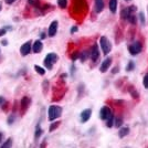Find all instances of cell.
<instances>
[{
  "label": "cell",
  "mask_w": 148,
  "mask_h": 148,
  "mask_svg": "<svg viewBox=\"0 0 148 148\" xmlns=\"http://www.w3.org/2000/svg\"><path fill=\"white\" fill-rule=\"evenodd\" d=\"M48 117L49 121L53 122L54 119L59 118L62 115V107L60 106H56V105H51L49 107V111H48Z\"/></svg>",
  "instance_id": "6da1fadb"
},
{
  "label": "cell",
  "mask_w": 148,
  "mask_h": 148,
  "mask_svg": "<svg viewBox=\"0 0 148 148\" xmlns=\"http://www.w3.org/2000/svg\"><path fill=\"white\" fill-rule=\"evenodd\" d=\"M58 60H59V56H56V53H49L48 56L44 58V65H45V68L48 69V70H51Z\"/></svg>",
  "instance_id": "7a4b0ae2"
},
{
  "label": "cell",
  "mask_w": 148,
  "mask_h": 148,
  "mask_svg": "<svg viewBox=\"0 0 148 148\" xmlns=\"http://www.w3.org/2000/svg\"><path fill=\"white\" fill-rule=\"evenodd\" d=\"M99 44H101V48L103 50V53L104 54H108L112 51L111 41L106 37H101V39H99Z\"/></svg>",
  "instance_id": "3957f363"
},
{
  "label": "cell",
  "mask_w": 148,
  "mask_h": 148,
  "mask_svg": "<svg viewBox=\"0 0 148 148\" xmlns=\"http://www.w3.org/2000/svg\"><path fill=\"white\" fill-rule=\"evenodd\" d=\"M143 50V47H142V43L140 42H134L133 44H130V47H128V51H130V53L132 56H137V54H139L140 52H142Z\"/></svg>",
  "instance_id": "277c9868"
},
{
  "label": "cell",
  "mask_w": 148,
  "mask_h": 148,
  "mask_svg": "<svg viewBox=\"0 0 148 148\" xmlns=\"http://www.w3.org/2000/svg\"><path fill=\"white\" fill-rule=\"evenodd\" d=\"M111 114H112L111 108H110L108 106H103V107L101 108V111H99V118L103 119V121H106L107 118L110 117Z\"/></svg>",
  "instance_id": "5b68a950"
},
{
  "label": "cell",
  "mask_w": 148,
  "mask_h": 148,
  "mask_svg": "<svg viewBox=\"0 0 148 148\" xmlns=\"http://www.w3.org/2000/svg\"><path fill=\"white\" fill-rule=\"evenodd\" d=\"M31 47H32L31 41H27L25 44H22L21 48H20V53H21V56H28L31 52Z\"/></svg>",
  "instance_id": "8992f818"
},
{
  "label": "cell",
  "mask_w": 148,
  "mask_h": 148,
  "mask_svg": "<svg viewBox=\"0 0 148 148\" xmlns=\"http://www.w3.org/2000/svg\"><path fill=\"white\" fill-rule=\"evenodd\" d=\"M90 58L93 62H95L97 59L99 58V45L97 44H94L91 49V52H90Z\"/></svg>",
  "instance_id": "52a82bcc"
},
{
  "label": "cell",
  "mask_w": 148,
  "mask_h": 148,
  "mask_svg": "<svg viewBox=\"0 0 148 148\" xmlns=\"http://www.w3.org/2000/svg\"><path fill=\"white\" fill-rule=\"evenodd\" d=\"M112 64V58L110 56V58H106L104 61L102 62V64H101V68H99V71L102 72V73H105L108 69H110V66H111Z\"/></svg>",
  "instance_id": "ba28073f"
},
{
  "label": "cell",
  "mask_w": 148,
  "mask_h": 148,
  "mask_svg": "<svg viewBox=\"0 0 148 148\" xmlns=\"http://www.w3.org/2000/svg\"><path fill=\"white\" fill-rule=\"evenodd\" d=\"M58 25H59V22H58V21H52V22L50 23L49 31H48L49 37H54V36H56V31H58Z\"/></svg>",
  "instance_id": "9c48e42d"
},
{
  "label": "cell",
  "mask_w": 148,
  "mask_h": 148,
  "mask_svg": "<svg viewBox=\"0 0 148 148\" xmlns=\"http://www.w3.org/2000/svg\"><path fill=\"white\" fill-rule=\"evenodd\" d=\"M132 12H134V11L130 10V7H128V8H124L123 10L121 11V18H122V20H124V21H128L130 17L132 16Z\"/></svg>",
  "instance_id": "30bf717a"
},
{
  "label": "cell",
  "mask_w": 148,
  "mask_h": 148,
  "mask_svg": "<svg viewBox=\"0 0 148 148\" xmlns=\"http://www.w3.org/2000/svg\"><path fill=\"white\" fill-rule=\"evenodd\" d=\"M91 115H92V110H90V108L84 110L81 113V122L82 123H86L87 121L90 119V117H91Z\"/></svg>",
  "instance_id": "8fae6325"
},
{
  "label": "cell",
  "mask_w": 148,
  "mask_h": 148,
  "mask_svg": "<svg viewBox=\"0 0 148 148\" xmlns=\"http://www.w3.org/2000/svg\"><path fill=\"white\" fill-rule=\"evenodd\" d=\"M30 103H31V99H29L28 96L22 97V99H21V103H20V105H21V108H22V112L27 111V108L30 106Z\"/></svg>",
  "instance_id": "7c38bea8"
},
{
  "label": "cell",
  "mask_w": 148,
  "mask_h": 148,
  "mask_svg": "<svg viewBox=\"0 0 148 148\" xmlns=\"http://www.w3.org/2000/svg\"><path fill=\"white\" fill-rule=\"evenodd\" d=\"M42 48H43L42 41H41V40H37V41L34 42V44H33L32 50H33V52H34V53H39V52H41Z\"/></svg>",
  "instance_id": "4fadbf2b"
},
{
  "label": "cell",
  "mask_w": 148,
  "mask_h": 148,
  "mask_svg": "<svg viewBox=\"0 0 148 148\" xmlns=\"http://www.w3.org/2000/svg\"><path fill=\"white\" fill-rule=\"evenodd\" d=\"M104 9V0H95V11L97 13L102 12Z\"/></svg>",
  "instance_id": "5bb4252c"
},
{
  "label": "cell",
  "mask_w": 148,
  "mask_h": 148,
  "mask_svg": "<svg viewBox=\"0 0 148 148\" xmlns=\"http://www.w3.org/2000/svg\"><path fill=\"white\" fill-rule=\"evenodd\" d=\"M108 7H110L112 12L116 13V11H117V0H110Z\"/></svg>",
  "instance_id": "9a60e30c"
},
{
  "label": "cell",
  "mask_w": 148,
  "mask_h": 148,
  "mask_svg": "<svg viewBox=\"0 0 148 148\" xmlns=\"http://www.w3.org/2000/svg\"><path fill=\"white\" fill-rule=\"evenodd\" d=\"M128 134H130V128H128V127H122V128L119 130L118 136H119L121 138H124L125 136H127Z\"/></svg>",
  "instance_id": "2e32d148"
},
{
  "label": "cell",
  "mask_w": 148,
  "mask_h": 148,
  "mask_svg": "<svg viewBox=\"0 0 148 148\" xmlns=\"http://www.w3.org/2000/svg\"><path fill=\"white\" fill-rule=\"evenodd\" d=\"M114 125V115H113V113H112L111 115H110V117L107 118V123H106V126L107 127H112Z\"/></svg>",
  "instance_id": "e0dca14e"
},
{
  "label": "cell",
  "mask_w": 148,
  "mask_h": 148,
  "mask_svg": "<svg viewBox=\"0 0 148 148\" xmlns=\"http://www.w3.org/2000/svg\"><path fill=\"white\" fill-rule=\"evenodd\" d=\"M42 135V128L40 126H37V130H36V134H34V138L36 140H38L40 138V136Z\"/></svg>",
  "instance_id": "ac0fdd59"
},
{
  "label": "cell",
  "mask_w": 148,
  "mask_h": 148,
  "mask_svg": "<svg viewBox=\"0 0 148 148\" xmlns=\"http://www.w3.org/2000/svg\"><path fill=\"white\" fill-rule=\"evenodd\" d=\"M58 5H59L60 8L64 9V8H66V6H68V0H58Z\"/></svg>",
  "instance_id": "d6986e66"
},
{
  "label": "cell",
  "mask_w": 148,
  "mask_h": 148,
  "mask_svg": "<svg viewBox=\"0 0 148 148\" xmlns=\"http://www.w3.org/2000/svg\"><path fill=\"white\" fill-rule=\"evenodd\" d=\"M12 146V138H8L6 140V143H3L2 145H1V147H11Z\"/></svg>",
  "instance_id": "ffe728a7"
},
{
  "label": "cell",
  "mask_w": 148,
  "mask_h": 148,
  "mask_svg": "<svg viewBox=\"0 0 148 148\" xmlns=\"http://www.w3.org/2000/svg\"><path fill=\"white\" fill-rule=\"evenodd\" d=\"M134 68H135V63L133 61H130L128 64H127V66H126V71H127V72H130V71L134 70Z\"/></svg>",
  "instance_id": "44dd1931"
},
{
  "label": "cell",
  "mask_w": 148,
  "mask_h": 148,
  "mask_svg": "<svg viewBox=\"0 0 148 148\" xmlns=\"http://www.w3.org/2000/svg\"><path fill=\"white\" fill-rule=\"evenodd\" d=\"M34 70H36V71H37V73H39L40 75H44V74H45L44 69H42L41 66H39V65H34Z\"/></svg>",
  "instance_id": "7402d4cb"
},
{
  "label": "cell",
  "mask_w": 148,
  "mask_h": 148,
  "mask_svg": "<svg viewBox=\"0 0 148 148\" xmlns=\"http://www.w3.org/2000/svg\"><path fill=\"white\" fill-rule=\"evenodd\" d=\"M90 56V53H87V52H82V53H80V59H81V61H85L87 59V56Z\"/></svg>",
  "instance_id": "603a6c76"
},
{
  "label": "cell",
  "mask_w": 148,
  "mask_h": 148,
  "mask_svg": "<svg viewBox=\"0 0 148 148\" xmlns=\"http://www.w3.org/2000/svg\"><path fill=\"white\" fill-rule=\"evenodd\" d=\"M115 126L116 127H121L122 126V124H123V118L122 117H117L116 119H115Z\"/></svg>",
  "instance_id": "cb8c5ba5"
},
{
  "label": "cell",
  "mask_w": 148,
  "mask_h": 148,
  "mask_svg": "<svg viewBox=\"0 0 148 148\" xmlns=\"http://www.w3.org/2000/svg\"><path fill=\"white\" fill-rule=\"evenodd\" d=\"M60 122H56V123H52V125H51V126H50V132H53V130H56V128H58V127H59V125H60Z\"/></svg>",
  "instance_id": "d4e9b609"
},
{
  "label": "cell",
  "mask_w": 148,
  "mask_h": 148,
  "mask_svg": "<svg viewBox=\"0 0 148 148\" xmlns=\"http://www.w3.org/2000/svg\"><path fill=\"white\" fill-rule=\"evenodd\" d=\"M143 85L145 86V88H148V73L144 76V80H143Z\"/></svg>",
  "instance_id": "484cf974"
},
{
  "label": "cell",
  "mask_w": 148,
  "mask_h": 148,
  "mask_svg": "<svg viewBox=\"0 0 148 148\" xmlns=\"http://www.w3.org/2000/svg\"><path fill=\"white\" fill-rule=\"evenodd\" d=\"M128 21H130L132 25H136V21H137V19H136V17L134 16V14H132L130 17V19H128Z\"/></svg>",
  "instance_id": "4316f807"
},
{
  "label": "cell",
  "mask_w": 148,
  "mask_h": 148,
  "mask_svg": "<svg viewBox=\"0 0 148 148\" xmlns=\"http://www.w3.org/2000/svg\"><path fill=\"white\" fill-rule=\"evenodd\" d=\"M80 58V53L79 52H73V54L71 56V59H72V61H75L76 59H79Z\"/></svg>",
  "instance_id": "83f0119b"
},
{
  "label": "cell",
  "mask_w": 148,
  "mask_h": 148,
  "mask_svg": "<svg viewBox=\"0 0 148 148\" xmlns=\"http://www.w3.org/2000/svg\"><path fill=\"white\" fill-rule=\"evenodd\" d=\"M139 19H140L142 25H145V16H144V13H143V12H139Z\"/></svg>",
  "instance_id": "f1b7e54d"
},
{
  "label": "cell",
  "mask_w": 148,
  "mask_h": 148,
  "mask_svg": "<svg viewBox=\"0 0 148 148\" xmlns=\"http://www.w3.org/2000/svg\"><path fill=\"white\" fill-rule=\"evenodd\" d=\"M6 33H7V28H2V29H0V37L5 36Z\"/></svg>",
  "instance_id": "f546056e"
},
{
  "label": "cell",
  "mask_w": 148,
  "mask_h": 148,
  "mask_svg": "<svg viewBox=\"0 0 148 148\" xmlns=\"http://www.w3.org/2000/svg\"><path fill=\"white\" fill-rule=\"evenodd\" d=\"M13 122H14V116H12V115H11L10 117L8 118V124H12Z\"/></svg>",
  "instance_id": "4dcf8cb0"
},
{
  "label": "cell",
  "mask_w": 148,
  "mask_h": 148,
  "mask_svg": "<svg viewBox=\"0 0 148 148\" xmlns=\"http://www.w3.org/2000/svg\"><path fill=\"white\" fill-rule=\"evenodd\" d=\"M77 31V27H72L71 28V33H74V32H76Z\"/></svg>",
  "instance_id": "1f68e13d"
},
{
  "label": "cell",
  "mask_w": 148,
  "mask_h": 148,
  "mask_svg": "<svg viewBox=\"0 0 148 148\" xmlns=\"http://www.w3.org/2000/svg\"><path fill=\"white\" fill-rule=\"evenodd\" d=\"M3 103H5V99H3L2 96H0V106L3 104Z\"/></svg>",
  "instance_id": "d6a6232c"
},
{
  "label": "cell",
  "mask_w": 148,
  "mask_h": 148,
  "mask_svg": "<svg viewBox=\"0 0 148 148\" xmlns=\"http://www.w3.org/2000/svg\"><path fill=\"white\" fill-rule=\"evenodd\" d=\"M16 0H6V2L8 3V5H10V3H13Z\"/></svg>",
  "instance_id": "836d02e7"
},
{
  "label": "cell",
  "mask_w": 148,
  "mask_h": 148,
  "mask_svg": "<svg viewBox=\"0 0 148 148\" xmlns=\"http://www.w3.org/2000/svg\"><path fill=\"white\" fill-rule=\"evenodd\" d=\"M2 139H3V134L0 133V144H1V142H2Z\"/></svg>",
  "instance_id": "e575fe53"
},
{
  "label": "cell",
  "mask_w": 148,
  "mask_h": 148,
  "mask_svg": "<svg viewBox=\"0 0 148 148\" xmlns=\"http://www.w3.org/2000/svg\"><path fill=\"white\" fill-rule=\"evenodd\" d=\"M117 70H119L117 66H116V68H114V70H113V73H117Z\"/></svg>",
  "instance_id": "d590c367"
},
{
  "label": "cell",
  "mask_w": 148,
  "mask_h": 148,
  "mask_svg": "<svg viewBox=\"0 0 148 148\" xmlns=\"http://www.w3.org/2000/svg\"><path fill=\"white\" fill-rule=\"evenodd\" d=\"M41 38H42V39H43V38H45V34H44V33H41Z\"/></svg>",
  "instance_id": "8d00e7d4"
},
{
  "label": "cell",
  "mask_w": 148,
  "mask_h": 148,
  "mask_svg": "<svg viewBox=\"0 0 148 148\" xmlns=\"http://www.w3.org/2000/svg\"><path fill=\"white\" fill-rule=\"evenodd\" d=\"M126 1H130V0H126Z\"/></svg>",
  "instance_id": "74e56055"
},
{
  "label": "cell",
  "mask_w": 148,
  "mask_h": 148,
  "mask_svg": "<svg viewBox=\"0 0 148 148\" xmlns=\"http://www.w3.org/2000/svg\"><path fill=\"white\" fill-rule=\"evenodd\" d=\"M0 10H1V6H0Z\"/></svg>",
  "instance_id": "f35d334b"
},
{
  "label": "cell",
  "mask_w": 148,
  "mask_h": 148,
  "mask_svg": "<svg viewBox=\"0 0 148 148\" xmlns=\"http://www.w3.org/2000/svg\"><path fill=\"white\" fill-rule=\"evenodd\" d=\"M147 9H148V7H147Z\"/></svg>",
  "instance_id": "ab89813d"
}]
</instances>
